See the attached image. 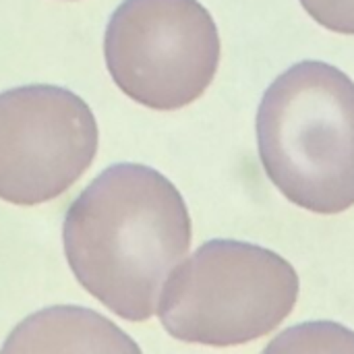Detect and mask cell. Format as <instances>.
<instances>
[{"label": "cell", "mask_w": 354, "mask_h": 354, "mask_svg": "<svg viewBox=\"0 0 354 354\" xmlns=\"http://www.w3.org/2000/svg\"><path fill=\"white\" fill-rule=\"evenodd\" d=\"M259 160L274 187L313 214L354 205V81L303 60L284 71L257 110Z\"/></svg>", "instance_id": "cell-2"}, {"label": "cell", "mask_w": 354, "mask_h": 354, "mask_svg": "<svg viewBox=\"0 0 354 354\" xmlns=\"http://www.w3.org/2000/svg\"><path fill=\"white\" fill-rule=\"evenodd\" d=\"M104 58L133 102L178 110L201 97L218 73V25L199 0H122L106 27Z\"/></svg>", "instance_id": "cell-4"}, {"label": "cell", "mask_w": 354, "mask_h": 354, "mask_svg": "<svg viewBox=\"0 0 354 354\" xmlns=\"http://www.w3.org/2000/svg\"><path fill=\"white\" fill-rule=\"evenodd\" d=\"M178 189L143 164H114L71 203L64 255L77 282L127 322H147L164 282L191 247Z\"/></svg>", "instance_id": "cell-1"}, {"label": "cell", "mask_w": 354, "mask_h": 354, "mask_svg": "<svg viewBox=\"0 0 354 354\" xmlns=\"http://www.w3.org/2000/svg\"><path fill=\"white\" fill-rule=\"evenodd\" d=\"M299 290V274L282 255L216 239L172 270L156 311L180 342L239 346L272 334L292 313Z\"/></svg>", "instance_id": "cell-3"}, {"label": "cell", "mask_w": 354, "mask_h": 354, "mask_svg": "<svg viewBox=\"0 0 354 354\" xmlns=\"http://www.w3.org/2000/svg\"><path fill=\"white\" fill-rule=\"evenodd\" d=\"M100 131L87 102L56 85L0 93V199L39 205L60 197L91 166Z\"/></svg>", "instance_id": "cell-5"}, {"label": "cell", "mask_w": 354, "mask_h": 354, "mask_svg": "<svg viewBox=\"0 0 354 354\" xmlns=\"http://www.w3.org/2000/svg\"><path fill=\"white\" fill-rule=\"evenodd\" d=\"M301 4L322 27L354 35V0H301Z\"/></svg>", "instance_id": "cell-7"}, {"label": "cell", "mask_w": 354, "mask_h": 354, "mask_svg": "<svg viewBox=\"0 0 354 354\" xmlns=\"http://www.w3.org/2000/svg\"><path fill=\"white\" fill-rule=\"evenodd\" d=\"M31 351L139 353V346L106 317L89 309L52 307L27 317L2 346V353Z\"/></svg>", "instance_id": "cell-6"}]
</instances>
